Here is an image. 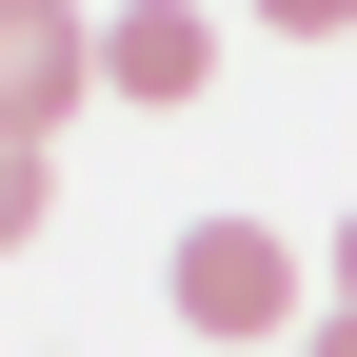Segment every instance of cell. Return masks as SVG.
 I'll use <instances>...</instances> for the list:
<instances>
[{
    "mask_svg": "<svg viewBox=\"0 0 357 357\" xmlns=\"http://www.w3.org/2000/svg\"><path fill=\"white\" fill-rule=\"evenodd\" d=\"M199 79H218L199 0H100V100H199Z\"/></svg>",
    "mask_w": 357,
    "mask_h": 357,
    "instance_id": "3",
    "label": "cell"
},
{
    "mask_svg": "<svg viewBox=\"0 0 357 357\" xmlns=\"http://www.w3.org/2000/svg\"><path fill=\"white\" fill-rule=\"evenodd\" d=\"M258 40H357V0H238Z\"/></svg>",
    "mask_w": 357,
    "mask_h": 357,
    "instance_id": "5",
    "label": "cell"
},
{
    "mask_svg": "<svg viewBox=\"0 0 357 357\" xmlns=\"http://www.w3.org/2000/svg\"><path fill=\"white\" fill-rule=\"evenodd\" d=\"M337 298H357V218H337Z\"/></svg>",
    "mask_w": 357,
    "mask_h": 357,
    "instance_id": "7",
    "label": "cell"
},
{
    "mask_svg": "<svg viewBox=\"0 0 357 357\" xmlns=\"http://www.w3.org/2000/svg\"><path fill=\"white\" fill-rule=\"evenodd\" d=\"M40 218H60V139H0V258H20Z\"/></svg>",
    "mask_w": 357,
    "mask_h": 357,
    "instance_id": "4",
    "label": "cell"
},
{
    "mask_svg": "<svg viewBox=\"0 0 357 357\" xmlns=\"http://www.w3.org/2000/svg\"><path fill=\"white\" fill-rule=\"evenodd\" d=\"M159 318L178 337H298V238H278V218H178Z\"/></svg>",
    "mask_w": 357,
    "mask_h": 357,
    "instance_id": "1",
    "label": "cell"
},
{
    "mask_svg": "<svg viewBox=\"0 0 357 357\" xmlns=\"http://www.w3.org/2000/svg\"><path fill=\"white\" fill-rule=\"evenodd\" d=\"M298 357H357V298H318V318H298Z\"/></svg>",
    "mask_w": 357,
    "mask_h": 357,
    "instance_id": "6",
    "label": "cell"
},
{
    "mask_svg": "<svg viewBox=\"0 0 357 357\" xmlns=\"http://www.w3.org/2000/svg\"><path fill=\"white\" fill-rule=\"evenodd\" d=\"M100 100V0H0V139H60Z\"/></svg>",
    "mask_w": 357,
    "mask_h": 357,
    "instance_id": "2",
    "label": "cell"
}]
</instances>
